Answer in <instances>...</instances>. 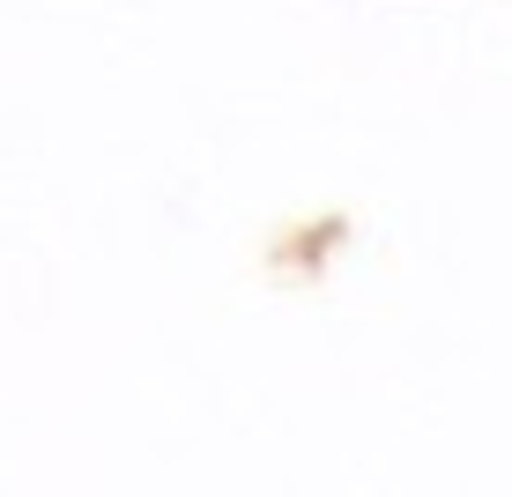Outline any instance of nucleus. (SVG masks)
Instances as JSON below:
<instances>
[]
</instances>
